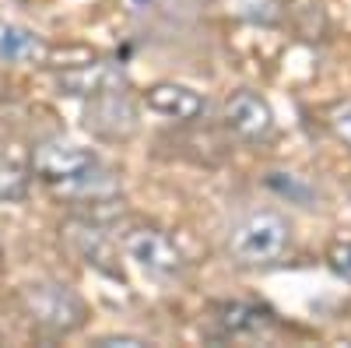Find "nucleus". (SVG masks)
Here are the masks:
<instances>
[{
	"label": "nucleus",
	"mask_w": 351,
	"mask_h": 348,
	"mask_svg": "<svg viewBox=\"0 0 351 348\" xmlns=\"http://www.w3.org/2000/svg\"><path fill=\"white\" fill-rule=\"evenodd\" d=\"M18 306L28 324L49 338H71L88 324V303L64 281H28L18 288Z\"/></svg>",
	"instance_id": "1"
},
{
	"label": "nucleus",
	"mask_w": 351,
	"mask_h": 348,
	"mask_svg": "<svg viewBox=\"0 0 351 348\" xmlns=\"http://www.w3.org/2000/svg\"><path fill=\"white\" fill-rule=\"evenodd\" d=\"M228 257L239 268H271L281 264L291 250V225L278 211H250L228 229Z\"/></svg>",
	"instance_id": "2"
},
{
	"label": "nucleus",
	"mask_w": 351,
	"mask_h": 348,
	"mask_svg": "<svg viewBox=\"0 0 351 348\" xmlns=\"http://www.w3.org/2000/svg\"><path fill=\"white\" fill-rule=\"evenodd\" d=\"M120 246H123V253L134 260L141 271H148L155 278L172 281V278H180L186 271L183 250L172 243L169 232H162L155 225H130L120 236Z\"/></svg>",
	"instance_id": "3"
},
{
	"label": "nucleus",
	"mask_w": 351,
	"mask_h": 348,
	"mask_svg": "<svg viewBox=\"0 0 351 348\" xmlns=\"http://www.w3.org/2000/svg\"><path fill=\"white\" fill-rule=\"evenodd\" d=\"M99 162L102 159L92 148H81V144L64 141V137H46V141L32 144V155H28V169H32V176H39L49 190L84 176V172L95 169Z\"/></svg>",
	"instance_id": "4"
},
{
	"label": "nucleus",
	"mask_w": 351,
	"mask_h": 348,
	"mask_svg": "<svg viewBox=\"0 0 351 348\" xmlns=\"http://www.w3.org/2000/svg\"><path fill=\"white\" fill-rule=\"evenodd\" d=\"M127 89H130V74L116 60H84L56 71V92L67 99H99Z\"/></svg>",
	"instance_id": "5"
},
{
	"label": "nucleus",
	"mask_w": 351,
	"mask_h": 348,
	"mask_svg": "<svg viewBox=\"0 0 351 348\" xmlns=\"http://www.w3.org/2000/svg\"><path fill=\"white\" fill-rule=\"evenodd\" d=\"M84 127L92 137L109 141V144H120L130 141L141 127V113L134 106V99L127 92H112V95H99V99H88L84 109Z\"/></svg>",
	"instance_id": "6"
},
{
	"label": "nucleus",
	"mask_w": 351,
	"mask_h": 348,
	"mask_svg": "<svg viewBox=\"0 0 351 348\" xmlns=\"http://www.w3.org/2000/svg\"><path fill=\"white\" fill-rule=\"evenodd\" d=\"M221 120L225 127L236 134L239 141L246 144H267L274 137V113L267 106V99L250 92V89H239L232 92L221 106Z\"/></svg>",
	"instance_id": "7"
},
{
	"label": "nucleus",
	"mask_w": 351,
	"mask_h": 348,
	"mask_svg": "<svg viewBox=\"0 0 351 348\" xmlns=\"http://www.w3.org/2000/svg\"><path fill=\"white\" fill-rule=\"evenodd\" d=\"M67 243L77 250V257L88 268H95L102 275H112V278H123V268L116 264V253H112L109 236L102 232V222H92V218L67 222Z\"/></svg>",
	"instance_id": "8"
},
{
	"label": "nucleus",
	"mask_w": 351,
	"mask_h": 348,
	"mask_svg": "<svg viewBox=\"0 0 351 348\" xmlns=\"http://www.w3.org/2000/svg\"><path fill=\"white\" fill-rule=\"evenodd\" d=\"M144 102H148L152 113L158 116H169L176 124H193L197 116L204 113V99L200 92H193L190 84H180V81H158L144 92Z\"/></svg>",
	"instance_id": "9"
},
{
	"label": "nucleus",
	"mask_w": 351,
	"mask_h": 348,
	"mask_svg": "<svg viewBox=\"0 0 351 348\" xmlns=\"http://www.w3.org/2000/svg\"><path fill=\"white\" fill-rule=\"evenodd\" d=\"M49 43L25 25L0 21V60L4 64H46Z\"/></svg>",
	"instance_id": "10"
},
{
	"label": "nucleus",
	"mask_w": 351,
	"mask_h": 348,
	"mask_svg": "<svg viewBox=\"0 0 351 348\" xmlns=\"http://www.w3.org/2000/svg\"><path fill=\"white\" fill-rule=\"evenodd\" d=\"M215 321L225 334H260L263 327H271V313L256 303L236 299V303H218Z\"/></svg>",
	"instance_id": "11"
},
{
	"label": "nucleus",
	"mask_w": 351,
	"mask_h": 348,
	"mask_svg": "<svg viewBox=\"0 0 351 348\" xmlns=\"http://www.w3.org/2000/svg\"><path fill=\"white\" fill-rule=\"evenodd\" d=\"M215 8L250 25H278L285 18V0H215Z\"/></svg>",
	"instance_id": "12"
},
{
	"label": "nucleus",
	"mask_w": 351,
	"mask_h": 348,
	"mask_svg": "<svg viewBox=\"0 0 351 348\" xmlns=\"http://www.w3.org/2000/svg\"><path fill=\"white\" fill-rule=\"evenodd\" d=\"M28 187H32V169H25L21 162L0 155V200H25L28 197Z\"/></svg>",
	"instance_id": "13"
},
{
	"label": "nucleus",
	"mask_w": 351,
	"mask_h": 348,
	"mask_svg": "<svg viewBox=\"0 0 351 348\" xmlns=\"http://www.w3.org/2000/svg\"><path fill=\"white\" fill-rule=\"evenodd\" d=\"M327 264L330 271H337L344 281H351V236H341L327 246Z\"/></svg>",
	"instance_id": "14"
},
{
	"label": "nucleus",
	"mask_w": 351,
	"mask_h": 348,
	"mask_svg": "<svg viewBox=\"0 0 351 348\" xmlns=\"http://www.w3.org/2000/svg\"><path fill=\"white\" fill-rule=\"evenodd\" d=\"M327 124H330V130L351 148V102H337V106L327 113Z\"/></svg>",
	"instance_id": "15"
},
{
	"label": "nucleus",
	"mask_w": 351,
	"mask_h": 348,
	"mask_svg": "<svg viewBox=\"0 0 351 348\" xmlns=\"http://www.w3.org/2000/svg\"><path fill=\"white\" fill-rule=\"evenodd\" d=\"M95 345H99V348H120V345L134 348V345H144V341H141V338H130V334H106V338H99Z\"/></svg>",
	"instance_id": "16"
},
{
	"label": "nucleus",
	"mask_w": 351,
	"mask_h": 348,
	"mask_svg": "<svg viewBox=\"0 0 351 348\" xmlns=\"http://www.w3.org/2000/svg\"><path fill=\"white\" fill-rule=\"evenodd\" d=\"M0 275H4V243H0Z\"/></svg>",
	"instance_id": "17"
}]
</instances>
